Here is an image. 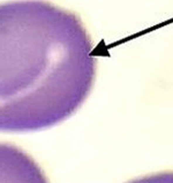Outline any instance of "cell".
I'll use <instances>...</instances> for the list:
<instances>
[{"mask_svg":"<svg viewBox=\"0 0 173 183\" xmlns=\"http://www.w3.org/2000/svg\"><path fill=\"white\" fill-rule=\"evenodd\" d=\"M96 77L74 15L42 1L0 5V131L53 127L76 112Z\"/></svg>","mask_w":173,"mask_h":183,"instance_id":"1","label":"cell"},{"mask_svg":"<svg viewBox=\"0 0 173 183\" xmlns=\"http://www.w3.org/2000/svg\"><path fill=\"white\" fill-rule=\"evenodd\" d=\"M0 183H49L38 164L19 147L0 143Z\"/></svg>","mask_w":173,"mask_h":183,"instance_id":"2","label":"cell"},{"mask_svg":"<svg viewBox=\"0 0 173 183\" xmlns=\"http://www.w3.org/2000/svg\"><path fill=\"white\" fill-rule=\"evenodd\" d=\"M128 183H173V172H162L145 175Z\"/></svg>","mask_w":173,"mask_h":183,"instance_id":"3","label":"cell"}]
</instances>
